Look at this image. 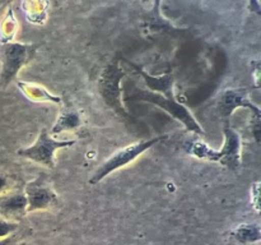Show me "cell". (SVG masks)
Masks as SVG:
<instances>
[{
	"mask_svg": "<svg viewBox=\"0 0 261 245\" xmlns=\"http://www.w3.org/2000/svg\"><path fill=\"white\" fill-rule=\"evenodd\" d=\"M224 143L222 150L216 151L209 147L204 140H195L188 152L196 158L218 162L231 170H236L241 166V137L239 133L228 125V120L224 124Z\"/></svg>",
	"mask_w": 261,
	"mask_h": 245,
	"instance_id": "6da1fadb",
	"label": "cell"
},
{
	"mask_svg": "<svg viewBox=\"0 0 261 245\" xmlns=\"http://www.w3.org/2000/svg\"><path fill=\"white\" fill-rule=\"evenodd\" d=\"M126 101H147L149 102V104L155 105V106L161 107V109H163L165 111H167L168 114L172 117H175L176 120L182 122L184 127H185L189 132H193L199 135L204 134L203 128H201L200 124L196 121V119L193 116L190 110H189L185 105L180 104V102L175 99L172 92H170V93L167 94H161L155 93V92H150L148 91V89L137 88L134 91V93L126 97Z\"/></svg>",
	"mask_w": 261,
	"mask_h": 245,
	"instance_id": "7a4b0ae2",
	"label": "cell"
},
{
	"mask_svg": "<svg viewBox=\"0 0 261 245\" xmlns=\"http://www.w3.org/2000/svg\"><path fill=\"white\" fill-rule=\"evenodd\" d=\"M125 70L119 65V61L114 60L102 69L98 77V91L105 104L114 110L117 115L127 117L129 112L121 100V81L125 77Z\"/></svg>",
	"mask_w": 261,
	"mask_h": 245,
	"instance_id": "3957f363",
	"label": "cell"
},
{
	"mask_svg": "<svg viewBox=\"0 0 261 245\" xmlns=\"http://www.w3.org/2000/svg\"><path fill=\"white\" fill-rule=\"evenodd\" d=\"M167 135H160V137H155L147 140H140V142L133 143V144L127 145V147L121 148V150H119L117 152H115L111 157L107 158V160L97 168L96 173L93 174V176L89 179V184L96 185L99 181L103 180L107 175L114 173L115 170L124 167L127 163L133 162L135 158L139 157V156L142 155V153H144L145 151L149 150L150 147H153V145L157 144V143L163 142V140L167 139Z\"/></svg>",
	"mask_w": 261,
	"mask_h": 245,
	"instance_id": "277c9868",
	"label": "cell"
},
{
	"mask_svg": "<svg viewBox=\"0 0 261 245\" xmlns=\"http://www.w3.org/2000/svg\"><path fill=\"white\" fill-rule=\"evenodd\" d=\"M37 47L35 43L8 42L3 45L0 87L8 86L17 77L18 71L32 60Z\"/></svg>",
	"mask_w": 261,
	"mask_h": 245,
	"instance_id": "5b68a950",
	"label": "cell"
},
{
	"mask_svg": "<svg viewBox=\"0 0 261 245\" xmlns=\"http://www.w3.org/2000/svg\"><path fill=\"white\" fill-rule=\"evenodd\" d=\"M75 143V140H56L47 133V130L43 128L38 135L37 140L33 143L31 147L20 148L18 150V156L30 158L35 162L41 163L43 166L54 168L55 162H54V152L59 148L70 147Z\"/></svg>",
	"mask_w": 261,
	"mask_h": 245,
	"instance_id": "8992f818",
	"label": "cell"
},
{
	"mask_svg": "<svg viewBox=\"0 0 261 245\" xmlns=\"http://www.w3.org/2000/svg\"><path fill=\"white\" fill-rule=\"evenodd\" d=\"M24 195L27 199V213L37 209L47 208L58 202V195L47 183L45 176H40L25 184Z\"/></svg>",
	"mask_w": 261,
	"mask_h": 245,
	"instance_id": "52a82bcc",
	"label": "cell"
},
{
	"mask_svg": "<svg viewBox=\"0 0 261 245\" xmlns=\"http://www.w3.org/2000/svg\"><path fill=\"white\" fill-rule=\"evenodd\" d=\"M239 107H246L254 112V117L260 121V109L247 99V92L244 88H229L222 92L218 100V111L222 117L228 119L232 112Z\"/></svg>",
	"mask_w": 261,
	"mask_h": 245,
	"instance_id": "ba28073f",
	"label": "cell"
},
{
	"mask_svg": "<svg viewBox=\"0 0 261 245\" xmlns=\"http://www.w3.org/2000/svg\"><path fill=\"white\" fill-rule=\"evenodd\" d=\"M27 213V199L24 194L0 195V217L19 218Z\"/></svg>",
	"mask_w": 261,
	"mask_h": 245,
	"instance_id": "9c48e42d",
	"label": "cell"
},
{
	"mask_svg": "<svg viewBox=\"0 0 261 245\" xmlns=\"http://www.w3.org/2000/svg\"><path fill=\"white\" fill-rule=\"evenodd\" d=\"M130 66H132L134 70H137L138 74L143 77L145 79V83L148 86V91L150 92H155V93H161V94H167L170 92H172V86H173V78L171 74H165V76L161 77H153L149 76L147 71L143 70L139 65L137 64L132 63L129 60H125Z\"/></svg>",
	"mask_w": 261,
	"mask_h": 245,
	"instance_id": "30bf717a",
	"label": "cell"
},
{
	"mask_svg": "<svg viewBox=\"0 0 261 245\" xmlns=\"http://www.w3.org/2000/svg\"><path fill=\"white\" fill-rule=\"evenodd\" d=\"M17 86L22 91V93L33 102H51V104L55 105H61V102H63L60 96H55V94H53L46 88L38 86V84L18 81Z\"/></svg>",
	"mask_w": 261,
	"mask_h": 245,
	"instance_id": "8fae6325",
	"label": "cell"
},
{
	"mask_svg": "<svg viewBox=\"0 0 261 245\" xmlns=\"http://www.w3.org/2000/svg\"><path fill=\"white\" fill-rule=\"evenodd\" d=\"M47 3L45 2H24L22 3L23 12L31 23L43 24L47 17Z\"/></svg>",
	"mask_w": 261,
	"mask_h": 245,
	"instance_id": "7c38bea8",
	"label": "cell"
},
{
	"mask_svg": "<svg viewBox=\"0 0 261 245\" xmlns=\"http://www.w3.org/2000/svg\"><path fill=\"white\" fill-rule=\"evenodd\" d=\"M82 125L81 114L76 111H63L51 129L53 134H59L65 130L76 129Z\"/></svg>",
	"mask_w": 261,
	"mask_h": 245,
	"instance_id": "4fadbf2b",
	"label": "cell"
},
{
	"mask_svg": "<svg viewBox=\"0 0 261 245\" xmlns=\"http://www.w3.org/2000/svg\"><path fill=\"white\" fill-rule=\"evenodd\" d=\"M232 236L241 244L256 242L261 239V229L257 224L240 225L237 229L232 231Z\"/></svg>",
	"mask_w": 261,
	"mask_h": 245,
	"instance_id": "5bb4252c",
	"label": "cell"
},
{
	"mask_svg": "<svg viewBox=\"0 0 261 245\" xmlns=\"http://www.w3.org/2000/svg\"><path fill=\"white\" fill-rule=\"evenodd\" d=\"M18 23L15 20L14 15H13L12 10H9L4 18V22L2 24V41L4 43H8L13 37H14L15 32H17Z\"/></svg>",
	"mask_w": 261,
	"mask_h": 245,
	"instance_id": "9a60e30c",
	"label": "cell"
},
{
	"mask_svg": "<svg viewBox=\"0 0 261 245\" xmlns=\"http://www.w3.org/2000/svg\"><path fill=\"white\" fill-rule=\"evenodd\" d=\"M18 225L15 222H10L8 219L0 217V239H4L8 235H10L12 232H14L17 230Z\"/></svg>",
	"mask_w": 261,
	"mask_h": 245,
	"instance_id": "2e32d148",
	"label": "cell"
},
{
	"mask_svg": "<svg viewBox=\"0 0 261 245\" xmlns=\"http://www.w3.org/2000/svg\"><path fill=\"white\" fill-rule=\"evenodd\" d=\"M8 186V180L5 176H2L0 175V194H3L5 191V189H7Z\"/></svg>",
	"mask_w": 261,
	"mask_h": 245,
	"instance_id": "e0dca14e",
	"label": "cell"
},
{
	"mask_svg": "<svg viewBox=\"0 0 261 245\" xmlns=\"http://www.w3.org/2000/svg\"><path fill=\"white\" fill-rule=\"evenodd\" d=\"M0 245H14V237L8 236L4 239H0Z\"/></svg>",
	"mask_w": 261,
	"mask_h": 245,
	"instance_id": "ac0fdd59",
	"label": "cell"
},
{
	"mask_svg": "<svg viewBox=\"0 0 261 245\" xmlns=\"http://www.w3.org/2000/svg\"><path fill=\"white\" fill-rule=\"evenodd\" d=\"M255 207H256V209L259 211V201H257V198H259V183H256V185H255Z\"/></svg>",
	"mask_w": 261,
	"mask_h": 245,
	"instance_id": "d6986e66",
	"label": "cell"
}]
</instances>
